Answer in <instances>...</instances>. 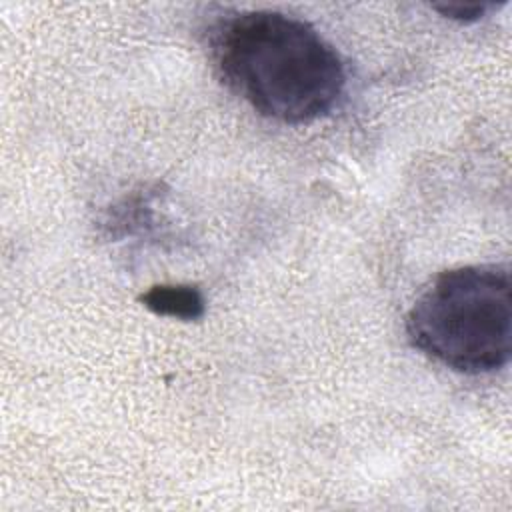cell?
<instances>
[{"instance_id": "6da1fadb", "label": "cell", "mask_w": 512, "mask_h": 512, "mask_svg": "<svg viewBox=\"0 0 512 512\" xmlns=\"http://www.w3.org/2000/svg\"><path fill=\"white\" fill-rule=\"evenodd\" d=\"M212 58L232 92L284 124L326 116L346 86L332 44L308 22L276 10L240 12L220 22L212 34Z\"/></svg>"}, {"instance_id": "7a4b0ae2", "label": "cell", "mask_w": 512, "mask_h": 512, "mask_svg": "<svg viewBox=\"0 0 512 512\" xmlns=\"http://www.w3.org/2000/svg\"><path fill=\"white\" fill-rule=\"evenodd\" d=\"M510 272L500 264L450 268L416 298L406 332L414 348L462 374L500 370L510 360Z\"/></svg>"}, {"instance_id": "3957f363", "label": "cell", "mask_w": 512, "mask_h": 512, "mask_svg": "<svg viewBox=\"0 0 512 512\" xmlns=\"http://www.w3.org/2000/svg\"><path fill=\"white\" fill-rule=\"evenodd\" d=\"M140 302L158 316L198 320L204 316V298L190 284H160L140 296Z\"/></svg>"}, {"instance_id": "277c9868", "label": "cell", "mask_w": 512, "mask_h": 512, "mask_svg": "<svg viewBox=\"0 0 512 512\" xmlns=\"http://www.w3.org/2000/svg\"><path fill=\"white\" fill-rule=\"evenodd\" d=\"M432 8L456 22H476L486 14L488 4H434Z\"/></svg>"}]
</instances>
